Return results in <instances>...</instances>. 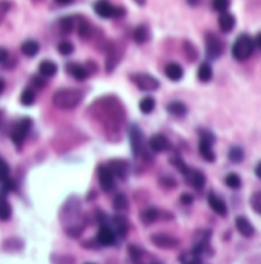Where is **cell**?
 <instances>
[{
    "instance_id": "30",
    "label": "cell",
    "mask_w": 261,
    "mask_h": 264,
    "mask_svg": "<svg viewBox=\"0 0 261 264\" xmlns=\"http://www.w3.org/2000/svg\"><path fill=\"white\" fill-rule=\"evenodd\" d=\"M183 54H184V59L187 62H195L198 59V50L197 46L191 42V40H184L183 42Z\"/></svg>"
},
{
    "instance_id": "53",
    "label": "cell",
    "mask_w": 261,
    "mask_h": 264,
    "mask_svg": "<svg viewBox=\"0 0 261 264\" xmlns=\"http://www.w3.org/2000/svg\"><path fill=\"white\" fill-rule=\"evenodd\" d=\"M73 2L74 0H56V4H59V5H71Z\"/></svg>"
},
{
    "instance_id": "21",
    "label": "cell",
    "mask_w": 261,
    "mask_h": 264,
    "mask_svg": "<svg viewBox=\"0 0 261 264\" xmlns=\"http://www.w3.org/2000/svg\"><path fill=\"white\" fill-rule=\"evenodd\" d=\"M76 31H77L79 37L83 39V40L91 39L92 34H94V28L91 25V22L86 20V19H83V17H79V22L76 19Z\"/></svg>"
},
{
    "instance_id": "54",
    "label": "cell",
    "mask_w": 261,
    "mask_h": 264,
    "mask_svg": "<svg viewBox=\"0 0 261 264\" xmlns=\"http://www.w3.org/2000/svg\"><path fill=\"white\" fill-rule=\"evenodd\" d=\"M253 42H255V45H256V46L259 48V50H261V33H258V34H256V37H255V40H253Z\"/></svg>"
},
{
    "instance_id": "37",
    "label": "cell",
    "mask_w": 261,
    "mask_h": 264,
    "mask_svg": "<svg viewBox=\"0 0 261 264\" xmlns=\"http://www.w3.org/2000/svg\"><path fill=\"white\" fill-rule=\"evenodd\" d=\"M224 183H226L227 187H230V189H233V190H236V189L241 187V178H240L238 174H235V172L227 174V175L224 177Z\"/></svg>"
},
{
    "instance_id": "41",
    "label": "cell",
    "mask_w": 261,
    "mask_h": 264,
    "mask_svg": "<svg viewBox=\"0 0 261 264\" xmlns=\"http://www.w3.org/2000/svg\"><path fill=\"white\" fill-rule=\"evenodd\" d=\"M171 163H172V166L175 167V169H178L181 174H184L187 169H189V166L183 161V158L181 157H178V155H175V157H172L171 158Z\"/></svg>"
},
{
    "instance_id": "18",
    "label": "cell",
    "mask_w": 261,
    "mask_h": 264,
    "mask_svg": "<svg viewBox=\"0 0 261 264\" xmlns=\"http://www.w3.org/2000/svg\"><path fill=\"white\" fill-rule=\"evenodd\" d=\"M66 71H68V74L73 79H76L77 82H83L89 77L88 69L85 68V65H80V63H68Z\"/></svg>"
},
{
    "instance_id": "47",
    "label": "cell",
    "mask_w": 261,
    "mask_h": 264,
    "mask_svg": "<svg viewBox=\"0 0 261 264\" xmlns=\"http://www.w3.org/2000/svg\"><path fill=\"white\" fill-rule=\"evenodd\" d=\"M31 82H33V85H34L37 89H43V88L46 86V79H45L43 76H40V74L33 76V77H31Z\"/></svg>"
},
{
    "instance_id": "15",
    "label": "cell",
    "mask_w": 261,
    "mask_h": 264,
    "mask_svg": "<svg viewBox=\"0 0 261 264\" xmlns=\"http://www.w3.org/2000/svg\"><path fill=\"white\" fill-rule=\"evenodd\" d=\"M149 149L152 152H164L171 149V141L168 140V137L163 134H154L149 140H148Z\"/></svg>"
},
{
    "instance_id": "36",
    "label": "cell",
    "mask_w": 261,
    "mask_h": 264,
    "mask_svg": "<svg viewBox=\"0 0 261 264\" xmlns=\"http://www.w3.org/2000/svg\"><path fill=\"white\" fill-rule=\"evenodd\" d=\"M227 157L232 163H241L244 160V149L241 146H232L229 149Z\"/></svg>"
},
{
    "instance_id": "56",
    "label": "cell",
    "mask_w": 261,
    "mask_h": 264,
    "mask_svg": "<svg viewBox=\"0 0 261 264\" xmlns=\"http://www.w3.org/2000/svg\"><path fill=\"white\" fill-rule=\"evenodd\" d=\"M134 2H135L137 5H140V7H145V5H146V0H134Z\"/></svg>"
},
{
    "instance_id": "52",
    "label": "cell",
    "mask_w": 261,
    "mask_h": 264,
    "mask_svg": "<svg viewBox=\"0 0 261 264\" xmlns=\"http://www.w3.org/2000/svg\"><path fill=\"white\" fill-rule=\"evenodd\" d=\"M53 259H56V261H74V258H73V256H60V258L53 256Z\"/></svg>"
},
{
    "instance_id": "10",
    "label": "cell",
    "mask_w": 261,
    "mask_h": 264,
    "mask_svg": "<svg viewBox=\"0 0 261 264\" xmlns=\"http://www.w3.org/2000/svg\"><path fill=\"white\" fill-rule=\"evenodd\" d=\"M123 57V50L117 43L108 42L106 43V73L111 74L112 71L117 68Z\"/></svg>"
},
{
    "instance_id": "16",
    "label": "cell",
    "mask_w": 261,
    "mask_h": 264,
    "mask_svg": "<svg viewBox=\"0 0 261 264\" xmlns=\"http://www.w3.org/2000/svg\"><path fill=\"white\" fill-rule=\"evenodd\" d=\"M207 204L217 215H220V217H226L227 215V204L223 201L221 197L215 194V192H209L207 194Z\"/></svg>"
},
{
    "instance_id": "2",
    "label": "cell",
    "mask_w": 261,
    "mask_h": 264,
    "mask_svg": "<svg viewBox=\"0 0 261 264\" xmlns=\"http://www.w3.org/2000/svg\"><path fill=\"white\" fill-rule=\"evenodd\" d=\"M85 99V92L76 88H62L54 92L53 103L59 109H74Z\"/></svg>"
},
{
    "instance_id": "23",
    "label": "cell",
    "mask_w": 261,
    "mask_h": 264,
    "mask_svg": "<svg viewBox=\"0 0 261 264\" xmlns=\"http://www.w3.org/2000/svg\"><path fill=\"white\" fill-rule=\"evenodd\" d=\"M149 39H151V31H149L148 25L141 23V25H137L134 28V31H132V40L137 45H145Z\"/></svg>"
},
{
    "instance_id": "12",
    "label": "cell",
    "mask_w": 261,
    "mask_h": 264,
    "mask_svg": "<svg viewBox=\"0 0 261 264\" xmlns=\"http://www.w3.org/2000/svg\"><path fill=\"white\" fill-rule=\"evenodd\" d=\"M97 174H99V183L105 192H111L115 189V175L109 169V166H99Z\"/></svg>"
},
{
    "instance_id": "51",
    "label": "cell",
    "mask_w": 261,
    "mask_h": 264,
    "mask_svg": "<svg viewBox=\"0 0 261 264\" xmlns=\"http://www.w3.org/2000/svg\"><path fill=\"white\" fill-rule=\"evenodd\" d=\"M255 175L261 180V161H258L256 166H255Z\"/></svg>"
},
{
    "instance_id": "29",
    "label": "cell",
    "mask_w": 261,
    "mask_h": 264,
    "mask_svg": "<svg viewBox=\"0 0 261 264\" xmlns=\"http://www.w3.org/2000/svg\"><path fill=\"white\" fill-rule=\"evenodd\" d=\"M166 111L174 117H184L187 114V106L183 102L174 100V102H169L168 105H166Z\"/></svg>"
},
{
    "instance_id": "49",
    "label": "cell",
    "mask_w": 261,
    "mask_h": 264,
    "mask_svg": "<svg viewBox=\"0 0 261 264\" xmlns=\"http://www.w3.org/2000/svg\"><path fill=\"white\" fill-rule=\"evenodd\" d=\"M85 68L88 69V73H89V76L91 74H96L97 73V63L96 62H94V60H88L86 63H85Z\"/></svg>"
},
{
    "instance_id": "17",
    "label": "cell",
    "mask_w": 261,
    "mask_h": 264,
    "mask_svg": "<svg viewBox=\"0 0 261 264\" xmlns=\"http://www.w3.org/2000/svg\"><path fill=\"white\" fill-rule=\"evenodd\" d=\"M109 169L112 171V174L120 178V180H125L126 175H128V169H129V164L126 160H122V158H114L109 161Z\"/></svg>"
},
{
    "instance_id": "8",
    "label": "cell",
    "mask_w": 261,
    "mask_h": 264,
    "mask_svg": "<svg viewBox=\"0 0 261 264\" xmlns=\"http://www.w3.org/2000/svg\"><path fill=\"white\" fill-rule=\"evenodd\" d=\"M224 53V42L212 33L206 34V56L210 60H217Z\"/></svg>"
},
{
    "instance_id": "3",
    "label": "cell",
    "mask_w": 261,
    "mask_h": 264,
    "mask_svg": "<svg viewBox=\"0 0 261 264\" xmlns=\"http://www.w3.org/2000/svg\"><path fill=\"white\" fill-rule=\"evenodd\" d=\"M255 50V42L249 34H241L236 37L232 45V57L238 62H246L252 57Z\"/></svg>"
},
{
    "instance_id": "1",
    "label": "cell",
    "mask_w": 261,
    "mask_h": 264,
    "mask_svg": "<svg viewBox=\"0 0 261 264\" xmlns=\"http://www.w3.org/2000/svg\"><path fill=\"white\" fill-rule=\"evenodd\" d=\"M86 114L102 123L106 132L118 131L126 118L125 108L115 95H105L102 99H97L89 106Z\"/></svg>"
},
{
    "instance_id": "45",
    "label": "cell",
    "mask_w": 261,
    "mask_h": 264,
    "mask_svg": "<svg viewBox=\"0 0 261 264\" xmlns=\"http://www.w3.org/2000/svg\"><path fill=\"white\" fill-rule=\"evenodd\" d=\"M250 206L253 210H256L261 215V192H255L250 198Z\"/></svg>"
},
{
    "instance_id": "7",
    "label": "cell",
    "mask_w": 261,
    "mask_h": 264,
    "mask_svg": "<svg viewBox=\"0 0 261 264\" xmlns=\"http://www.w3.org/2000/svg\"><path fill=\"white\" fill-rule=\"evenodd\" d=\"M129 79L141 92H152L160 88V82L148 73H134Z\"/></svg>"
},
{
    "instance_id": "20",
    "label": "cell",
    "mask_w": 261,
    "mask_h": 264,
    "mask_svg": "<svg viewBox=\"0 0 261 264\" xmlns=\"http://www.w3.org/2000/svg\"><path fill=\"white\" fill-rule=\"evenodd\" d=\"M7 194L2 187H0V221H8L13 217V207L7 198Z\"/></svg>"
},
{
    "instance_id": "43",
    "label": "cell",
    "mask_w": 261,
    "mask_h": 264,
    "mask_svg": "<svg viewBox=\"0 0 261 264\" xmlns=\"http://www.w3.org/2000/svg\"><path fill=\"white\" fill-rule=\"evenodd\" d=\"M160 184H161L164 189H174V187L177 186V181H175V178L171 177V175H163V177H160Z\"/></svg>"
},
{
    "instance_id": "48",
    "label": "cell",
    "mask_w": 261,
    "mask_h": 264,
    "mask_svg": "<svg viewBox=\"0 0 261 264\" xmlns=\"http://www.w3.org/2000/svg\"><path fill=\"white\" fill-rule=\"evenodd\" d=\"M180 201H181V204L189 206V204L194 203V197H192V194H187V192H184V194L180 195Z\"/></svg>"
},
{
    "instance_id": "11",
    "label": "cell",
    "mask_w": 261,
    "mask_h": 264,
    "mask_svg": "<svg viewBox=\"0 0 261 264\" xmlns=\"http://www.w3.org/2000/svg\"><path fill=\"white\" fill-rule=\"evenodd\" d=\"M151 243L158 249H174L180 244V239L169 235V233H152L151 235Z\"/></svg>"
},
{
    "instance_id": "25",
    "label": "cell",
    "mask_w": 261,
    "mask_h": 264,
    "mask_svg": "<svg viewBox=\"0 0 261 264\" xmlns=\"http://www.w3.org/2000/svg\"><path fill=\"white\" fill-rule=\"evenodd\" d=\"M164 74L171 82H180L184 76V71H183L181 65L172 62V63H168L164 66Z\"/></svg>"
},
{
    "instance_id": "28",
    "label": "cell",
    "mask_w": 261,
    "mask_h": 264,
    "mask_svg": "<svg viewBox=\"0 0 261 264\" xmlns=\"http://www.w3.org/2000/svg\"><path fill=\"white\" fill-rule=\"evenodd\" d=\"M235 23H236V20H235V17H233V14H230V13H221V16L218 17V27H220V30L223 31V33H230L233 28H235Z\"/></svg>"
},
{
    "instance_id": "42",
    "label": "cell",
    "mask_w": 261,
    "mask_h": 264,
    "mask_svg": "<svg viewBox=\"0 0 261 264\" xmlns=\"http://www.w3.org/2000/svg\"><path fill=\"white\" fill-rule=\"evenodd\" d=\"M10 174H11V171H10L8 163L4 158H0V183L5 181L10 177Z\"/></svg>"
},
{
    "instance_id": "38",
    "label": "cell",
    "mask_w": 261,
    "mask_h": 264,
    "mask_svg": "<svg viewBox=\"0 0 261 264\" xmlns=\"http://www.w3.org/2000/svg\"><path fill=\"white\" fill-rule=\"evenodd\" d=\"M128 253H129V258H131L134 262H140L141 258L145 256V250L141 249L140 246H137V244H129V246H128Z\"/></svg>"
},
{
    "instance_id": "44",
    "label": "cell",
    "mask_w": 261,
    "mask_h": 264,
    "mask_svg": "<svg viewBox=\"0 0 261 264\" xmlns=\"http://www.w3.org/2000/svg\"><path fill=\"white\" fill-rule=\"evenodd\" d=\"M180 261H183V262H201V256L195 255V253L191 250V252H187V253H183V255L180 256Z\"/></svg>"
},
{
    "instance_id": "6",
    "label": "cell",
    "mask_w": 261,
    "mask_h": 264,
    "mask_svg": "<svg viewBox=\"0 0 261 264\" xmlns=\"http://www.w3.org/2000/svg\"><path fill=\"white\" fill-rule=\"evenodd\" d=\"M213 143H215V135H213L210 131H206V129H201L200 131V145H198V151H200V155L212 163L215 161V152H213L212 146Z\"/></svg>"
},
{
    "instance_id": "40",
    "label": "cell",
    "mask_w": 261,
    "mask_h": 264,
    "mask_svg": "<svg viewBox=\"0 0 261 264\" xmlns=\"http://www.w3.org/2000/svg\"><path fill=\"white\" fill-rule=\"evenodd\" d=\"M230 7V0H212V10L218 11V13H224L227 11Z\"/></svg>"
},
{
    "instance_id": "9",
    "label": "cell",
    "mask_w": 261,
    "mask_h": 264,
    "mask_svg": "<svg viewBox=\"0 0 261 264\" xmlns=\"http://www.w3.org/2000/svg\"><path fill=\"white\" fill-rule=\"evenodd\" d=\"M129 140H131V151L132 155L140 158L145 155V135L138 126H132L129 129Z\"/></svg>"
},
{
    "instance_id": "33",
    "label": "cell",
    "mask_w": 261,
    "mask_h": 264,
    "mask_svg": "<svg viewBox=\"0 0 261 264\" xmlns=\"http://www.w3.org/2000/svg\"><path fill=\"white\" fill-rule=\"evenodd\" d=\"M36 102V91L33 88H25L20 94V103L23 106H33Z\"/></svg>"
},
{
    "instance_id": "14",
    "label": "cell",
    "mask_w": 261,
    "mask_h": 264,
    "mask_svg": "<svg viewBox=\"0 0 261 264\" xmlns=\"http://www.w3.org/2000/svg\"><path fill=\"white\" fill-rule=\"evenodd\" d=\"M183 175H184V180L187 181V184L192 186L194 189L200 190L206 184V175L201 171H198V169H191V167H189V169Z\"/></svg>"
},
{
    "instance_id": "24",
    "label": "cell",
    "mask_w": 261,
    "mask_h": 264,
    "mask_svg": "<svg viewBox=\"0 0 261 264\" xmlns=\"http://www.w3.org/2000/svg\"><path fill=\"white\" fill-rule=\"evenodd\" d=\"M39 51H40V45L34 39H28L20 45V53L28 59L36 57L39 54Z\"/></svg>"
},
{
    "instance_id": "39",
    "label": "cell",
    "mask_w": 261,
    "mask_h": 264,
    "mask_svg": "<svg viewBox=\"0 0 261 264\" xmlns=\"http://www.w3.org/2000/svg\"><path fill=\"white\" fill-rule=\"evenodd\" d=\"M57 51H59L60 56L68 57V56H71V54L74 53V45L71 43L69 40H62V42L57 45Z\"/></svg>"
},
{
    "instance_id": "4",
    "label": "cell",
    "mask_w": 261,
    "mask_h": 264,
    "mask_svg": "<svg viewBox=\"0 0 261 264\" xmlns=\"http://www.w3.org/2000/svg\"><path fill=\"white\" fill-rule=\"evenodd\" d=\"M94 13L102 19H122L126 14V10L122 7H114L109 0H96Z\"/></svg>"
},
{
    "instance_id": "46",
    "label": "cell",
    "mask_w": 261,
    "mask_h": 264,
    "mask_svg": "<svg viewBox=\"0 0 261 264\" xmlns=\"http://www.w3.org/2000/svg\"><path fill=\"white\" fill-rule=\"evenodd\" d=\"M11 10V2L10 0H0V22L5 19L8 11Z\"/></svg>"
},
{
    "instance_id": "31",
    "label": "cell",
    "mask_w": 261,
    "mask_h": 264,
    "mask_svg": "<svg viewBox=\"0 0 261 264\" xmlns=\"http://www.w3.org/2000/svg\"><path fill=\"white\" fill-rule=\"evenodd\" d=\"M59 28L63 34H71L76 30V17L74 16H65L59 20Z\"/></svg>"
},
{
    "instance_id": "27",
    "label": "cell",
    "mask_w": 261,
    "mask_h": 264,
    "mask_svg": "<svg viewBox=\"0 0 261 264\" xmlns=\"http://www.w3.org/2000/svg\"><path fill=\"white\" fill-rule=\"evenodd\" d=\"M39 74L45 79H51L57 74V63L53 60H42L39 63Z\"/></svg>"
},
{
    "instance_id": "26",
    "label": "cell",
    "mask_w": 261,
    "mask_h": 264,
    "mask_svg": "<svg viewBox=\"0 0 261 264\" xmlns=\"http://www.w3.org/2000/svg\"><path fill=\"white\" fill-rule=\"evenodd\" d=\"M161 217H163V212H161L160 209H157V207H148V209H145L143 212L140 213V220H141V223L146 224V226L155 223V221L160 220Z\"/></svg>"
},
{
    "instance_id": "57",
    "label": "cell",
    "mask_w": 261,
    "mask_h": 264,
    "mask_svg": "<svg viewBox=\"0 0 261 264\" xmlns=\"http://www.w3.org/2000/svg\"><path fill=\"white\" fill-rule=\"evenodd\" d=\"M187 4H189V5H192V7H195V5L200 4V0H187Z\"/></svg>"
},
{
    "instance_id": "55",
    "label": "cell",
    "mask_w": 261,
    "mask_h": 264,
    "mask_svg": "<svg viewBox=\"0 0 261 264\" xmlns=\"http://www.w3.org/2000/svg\"><path fill=\"white\" fill-rule=\"evenodd\" d=\"M5 86H7V85H5V80H4V79H0V94H2V92L5 91Z\"/></svg>"
},
{
    "instance_id": "5",
    "label": "cell",
    "mask_w": 261,
    "mask_h": 264,
    "mask_svg": "<svg viewBox=\"0 0 261 264\" xmlns=\"http://www.w3.org/2000/svg\"><path fill=\"white\" fill-rule=\"evenodd\" d=\"M33 128V120L28 118V117H23L20 118L19 122L13 126V131H11V140L14 143V146L17 149H22L23 143L27 140V135L30 132V129Z\"/></svg>"
},
{
    "instance_id": "13",
    "label": "cell",
    "mask_w": 261,
    "mask_h": 264,
    "mask_svg": "<svg viewBox=\"0 0 261 264\" xmlns=\"http://www.w3.org/2000/svg\"><path fill=\"white\" fill-rule=\"evenodd\" d=\"M117 235L111 229L109 224H100V229L96 233V243L99 246H112L115 244Z\"/></svg>"
},
{
    "instance_id": "22",
    "label": "cell",
    "mask_w": 261,
    "mask_h": 264,
    "mask_svg": "<svg viewBox=\"0 0 261 264\" xmlns=\"http://www.w3.org/2000/svg\"><path fill=\"white\" fill-rule=\"evenodd\" d=\"M111 229L118 238H123L129 232V223L123 217H112L111 220Z\"/></svg>"
},
{
    "instance_id": "34",
    "label": "cell",
    "mask_w": 261,
    "mask_h": 264,
    "mask_svg": "<svg viewBox=\"0 0 261 264\" xmlns=\"http://www.w3.org/2000/svg\"><path fill=\"white\" fill-rule=\"evenodd\" d=\"M138 109L143 112V114H151V112H154V109H155V99L151 97V95H146V97H143V99L140 100Z\"/></svg>"
},
{
    "instance_id": "19",
    "label": "cell",
    "mask_w": 261,
    "mask_h": 264,
    "mask_svg": "<svg viewBox=\"0 0 261 264\" xmlns=\"http://www.w3.org/2000/svg\"><path fill=\"white\" fill-rule=\"evenodd\" d=\"M235 227L244 238H250L255 233V229H253L252 223L246 217H243V215H238V217L235 218Z\"/></svg>"
},
{
    "instance_id": "58",
    "label": "cell",
    "mask_w": 261,
    "mask_h": 264,
    "mask_svg": "<svg viewBox=\"0 0 261 264\" xmlns=\"http://www.w3.org/2000/svg\"><path fill=\"white\" fill-rule=\"evenodd\" d=\"M33 2H36V4H37V2H42V0H33Z\"/></svg>"
},
{
    "instance_id": "50",
    "label": "cell",
    "mask_w": 261,
    "mask_h": 264,
    "mask_svg": "<svg viewBox=\"0 0 261 264\" xmlns=\"http://www.w3.org/2000/svg\"><path fill=\"white\" fill-rule=\"evenodd\" d=\"M8 59H10L8 50H7V48H4V46H0V65H5Z\"/></svg>"
},
{
    "instance_id": "35",
    "label": "cell",
    "mask_w": 261,
    "mask_h": 264,
    "mask_svg": "<svg viewBox=\"0 0 261 264\" xmlns=\"http://www.w3.org/2000/svg\"><path fill=\"white\" fill-rule=\"evenodd\" d=\"M112 206L115 210L118 212H125L129 209V201H128V197L125 194H117L112 200Z\"/></svg>"
},
{
    "instance_id": "32",
    "label": "cell",
    "mask_w": 261,
    "mask_h": 264,
    "mask_svg": "<svg viewBox=\"0 0 261 264\" xmlns=\"http://www.w3.org/2000/svg\"><path fill=\"white\" fill-rule=\"evenodd\" d=\"M197 77H198V80H200L201 83H207V82L212 80V77H213V71H212V66H210L207 62H204V63H201V65L198 66Z\"/></svg>"
}]
</instances>
